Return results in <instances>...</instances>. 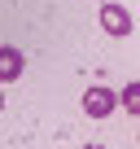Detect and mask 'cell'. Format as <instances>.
I'll list each match as a JSON object with an SVG mask.
<instances>
[{"instance_id":"6da1fadb","label":"cell","mask_w":140,"mask_h":149,"mask_svg":"<svg viewBox=\"0 0 140 149\" xmlns=\"http://www.w3.org/2000/svg\"><path fill=\"white\" fill-rule=\"evenodd\" d=\"M118 105H123V101H118V92H114V88H105V84H92V88L83 92V114H88V118H110Z\"/></svg>"},{"instance_id":"7a4b0ae2","label":"cell","mask_w":140,"mask_h":149,"mask_svg":"<svg viewBox=\"0 0 140 149\" xmlns=\"http://www.w3.org/2000/svg\"><path fill=\"white\" fill-rule=\"evenodd\" d=\"M101 26L105 35H131V13L123 5H101Z\"/></svg>"},{"instance_id":"3957f363","label":"cell","mask_w":140,"mask_h":149,"mask_svg":"<svg viewBox=\"0 0 140 149\" xmlns=\"http://www.w3.org/2000/svg\"><path fill=\"white\" fill-rule=\"evenodd\" d=\"M22 66H26V57H22L13 44H0V84L22 79Z\"/></svg>"},{"instance_id":"277c9868","label":"cell","mask_w":140,"mask_h":149,"mask_svg":"<svg viewBox=\"0 0 140 149\" xmlns=\"http://www.w3.org/2000/svg\"><path fill=\"white\" fill-rule=\"evenodd\" d=\"M118 101H123V110H127V114H136V118H140V79H131V84L118 92Z\"/></svg>"},{"instance_id":"5b68a950","label":"cell","mask_w":140,"mask_h":149,"mask_svg":"<svg viewBox=\"0 0 140 149\" xmlns=\"http://www.w3.org/2000/svg\"><path fill=\"white\" fill-rule=\"evenodd\" d=\"M0 114H5V92H0Z\"/></svg>"}]
</instances>
